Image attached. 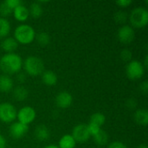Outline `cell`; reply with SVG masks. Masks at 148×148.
I'll return each instance as SVG.
<instances>
[{"label":"cell","instance_id":"14","mask_svg":"<svg viewBox=\"0 0 148 148\" xmlns=\"http://www.w3.org/2000/svg\"><path fill=\"white\" fill-rule=\"evenodd\" d=\"M0 46L6 53H15V50L18 48V42L14 37L7 36L3 40Z\"/></svg>","mask_w":148,"mask_h":148},{"label":"cell","instance_id":"16","mask_svg":"<svg viewBox=\"0 0 148 148\" xmlns=\"http://www.w3.org/2000/svg\"><path fill=\"white\" fill-rule=\"evenodd\" d=\"M42 75V82L47 86H55L57 83L58 76L57 75L51 70H44Z\"/></svg>","mask_w":148,"mask_h":148},{"label":"cell","instance_id":"13","mask_svg":"<svg viewBox=\"0 0 148 148\" xmlns=\"http://www.w3.org/2000/svg\"><path fill=\"white\" fill-rule=\"evenodd\" d=\"M14 88V82L8 75H0V92L9 93Z\"/></svg>","mask_w":148,"mask_h":148},{"label":"cell","instance_id":"36","mask_svg":"<svg viewBox=\"0 0 148 148\" xmlns=\"http://www.w3.org/2000/svg\"><path fill=\"white\" fill-rule=\"evenodd\" d=\"M43 148H59V147H58V146H56V145H49V146L44 147Z\"/></svg>","mask_w":148,"mask_h":148},{"label":"cell","instance_id":"21","mask_svg":"<svg viewBox=\"0 0 148 148\" xmlns=\"http://www.w3.org/2000/svg\"><path fill=\"white\" fill-rule=\"evenodd\" d=\"M106 122V116L101 114V113H95L90 116V120H89V123L95 125L101 128V127L105 124Z\"/></svg>","mask_w":148,"mask_h":148},{"label":"cell","instance_id":"32","mask_svg":"<svg viewBox=\"0 0 148 148\" xmlns=\"http://www.w3.org/2000/svg\"><path fill=\"white\" fill-rule=\"evenodd\" d=\"M16 81L18 83H23L25 81H26V75L24 73H22V72H18L16 74Z\"/></svg>","mask_w":148,"mask_h":148},{"label":"cell","instance_id":"12","mask_svg":"<svg viewBox=\"0 0 148 148\" xmlns=\"http://www.w3.org/2000/svg\"><path fill=\"white\" fill-rule=\"evenodd\" d=\"M12 14L16 21L19 22H25L29 16V9L23 3L17 5L12 11Z\"/></svg>","mask_w":148,"mask_h":148},{"label":"cell","instance_id":"34","mask_svg":"<svg viewBox=\"0 0 148 148\" xmlns=\"http://www.w3.org/2000/svg\"><path fill=\"white\" fill-rule=\"evenodd\" d=\"M5 147H6V140L2 134H0V148Z\"/></svg>","mask_w":148,"mask_h":148},{"label":"cell","instance_id":"15","mask_svg":"<svg viewBox=\"0 0 148 148\" xmlns=\"http://www.w3.org/2000/svg\"><path fill=\"white\" fill-rule=\"evenodd\" d=\"M34 134H35L36 139L39 141H46L50 137L49 129L45 125H42V124L37 126L35 128Z\"/></svg>","mask_w":148,"mask_h":148},{"label":"cell","instance_id":"25","mask_svg":"<svg viewBox=\"0 0 148 148\" xmlns=\"http://www.w3.org/2000/svg\"><path fill=\"white\" fill-rule=\"evenodd\" d=\"M127 18H128L127 13L125 11H122V10L116 11L115 14L114 15V19L115 20V22L117 23H125L127 22Z\"/></svg>","mask_w":148,"mask_h":148},{"label":"cell","instance_id":"1","mask_svg":"<svg viewBox=\"0 0 148 148\" xmlns=\"http://www.w3.org/2000/svg\"><path fill=\"white\" fill-rule=\"evenodd\" d=\"M22 67L23 59L16 53H6L0 58V69L8 75L17 74Z\"/></svg>","mask_w":148,"mask_h":148},{"label":"cell","instance_id":"10","mask_svg":"<svg viewBox=\"0 0 148 148\" xmlns=\"http://www.w3.org/2000/svg\"><path fill=\"white\" fill-rule=\"evenodd\" d=\"M28 130H29V126L23 124L19 121L12 123L9 128L10 136L15 140H18V139L23 137L27 134Z\"/></svg>","mask_w":148,"mask_h":148},{"label":"cell","instance_id":"6","mask_svg":"<svg viewBox=\"0 0 148 148\" xmlns=\"http://www.w3.org/2000/svg\"><path fill=\"white\" fill-rule=\"evenodd\" d=\"M16 108L10 102L0 104V121L4 123L12 122L16 119Z\"/></svg>","mask_w":148,"mask_h":148},{"label":"cell","instance_id":"20","mask_svg":"<svg viewBox=\"0 0 148 148\" xmlns=\"http://www.w3.org/2000/svg\"><path fill=\"white\" fill-rule=\"evenodd\" d=\"M93 138H94V140H95V144H97L100 147L105 146L108 142V134L102 128L95 136H93Z\"/></svg>","mask_w":148,"mask_h":148},{"label":"cell","instance_id":"28","mask_svg":"<svg viewBox=\"0 0 148 148\" xmlns=\"http://www.w3.org/2000/svg\"><path fill=\"white\" fill-rule=\"evenodd\" d=\"M115 3L119 6V7H122V8H126L128 7L129 5H131L133 3L132 0H117L115 2Z\"/></svg>","mask_w":148,"mask_h":148},{"label":"cell","instance_id":"18","mask_svg":"<svg viewBox=\"0 0 148 148\" xmlns=\"http://www.w3.org/2000/svg\"><path fill=\"white\" fill-rule=\"evenodd\" d=\"M134 121L137 124L147 127L148 122V112L147 109L142 108V109H138L134 112Z\"/></svg>","mask_w":148,"mask_h":148},{"label":"cell","instance_id":"3","mask_svg":"<svg viewBox=\"0 0 148 148\" xmlns=\"http://www.w3.org/2000/svg\"><path fill=\"white\" fill-rule=\"evenodd\" d=\"M23 65L25 72L30 76L41 75L44 71V63L37 56H28L23 62Z\"/></svg>","mask_w":148,"mask_h":148},{"label":"cell","instance_id":"23","mask_svg":"<svg viewBox=\"0 0 148 148\" xmlns=\"http://www.w3.org/2000/svg\"><path fill=\"white\" fill-rule=\"evenodd\" d=\"M10 31V22L3 17H0V37H7Z\"/></svg>","mask_w":148,"mask_h":148},{"label":"cell","instance_id":"17","mask_svg":"<svg viewBox=\"0 0 148 148\" xmlns=\"http://www.w3.org/2000/svg\"><path fill=\"white\" fill-rule=\"evenodd\" d=\"M12 95L16 101H23L27 99V97L29 95V91L24 86L18 85L12 89Z\"/></svg>","mask_w":148,"mask_h":148},{"label":"cell","instance_id":"35","mask_svg":"<svg viewBox=\"0 0 148 148\" xmlns=\"http://www.w3.org/2000/svg\"><path fill=\"white\" fill-rule=\"evenodd\" d=\"M142 64H143V66H144V68L145 69H147L148 66V56H146V57H145V59H144V62H142Z\"/></svg>","mask_w":148,"mask_h":148},{"label":"cell","instance_id":"31","mask_svg":"<svg viewBox=\"0 0 148 148\" xmlns=\"http://www.w3.org/2000/svg\"><path fill=\"white\" fill-rule=\"evenodd\" d=\"M108 148H127V147L121 141H114L109 144Z\"/></svg>","mask_w":148,"mask_h":148},{"label":"cell","instance_id":"29","mask_svg":"<svg viewBox=\"0 0 148 148\" xmlns=\"http://www.w3.org/2000/svg\"><path fill=\"white\" fill-rule=\"evenodd\" d=\"M137 105H138L137 101H136L135 99H134V98L128 99V100L127 101V102H126V106H127L128 108H130V109H134V108H136Z\"/></svg>","mask_w":148,"mask_h":148},{"label":"cell","instance_id":"2","mask_svg":"<svg viewBox=\"0 0 148 148\" xmlns=\"http://www.w3.org/2000/svg\"><path fill=\"white\" fill-rule=\"evenodd\" d=\"M36 31L29 24L23 23L18 25L14 31V38L21 44L27 45L31 43L36 38Z\"/></svg>","mask_w":148,"mask_h":148},{"label":"cell","instance_id":"11","mask_svg":"<svg viewBox=\"0 0 148 148\" xmlns=\"http://www.w3.org/2000/svg\"><path fill=\"white\" fill-rule=\"evenodd\" d=\"M73 96L67 91L60 92L56 96V104L60 108H68L72 105Z\"/></svg>","mask_w":148,"mask_h":148},{"label":"cell","instance_id":"27","mask_svg":"<svg viewBox=\"0 0 148 148\" xmlns=\"http://www.w3.org/2000/svg\"><path fill=\"white\" fill-rule=\"evenodd\" d=\"M121 58L122 61L126 62H129L130 61H132V56H133V54L132 52L128 49H123L121 52Z\"/></svg>","mask_w":148,"mask_h":148},{"label":"cell","instance_id":"37","mask_svg":"<svg viewBox=\"0 0 148 148\" xmlns=\"http://www.w3.org/2000/svg\"><path fill=\"white\" fill-rule=\"evenodd\" d=\"M137 148H148V147L146 144H141V145L138 146V147H137Z\"/></svg>","mask_w":148,"mask_h":148},{"label":"cell","instance_id":"19","mask_svg":"<svg viewBox=\"0 0 148 148\" xmlns=\"http://www.w3.org/2000/svg\"><path fill=\"white\" fill-rule=\"evenodd\" d=\"M76 146V141L71 134H65L61 137L58 142L59 148H75Z\"/></svg>","mask_w":148,"mask_h":148},{"label":"cell","instance_id":"33","mask_svg":"<svg viewBox=\"0 0 148 148\" xmlns=\"http://www.w3.org/2000/svg\"><path fill=\"white\" fill-rule=\"evenodd\" d=\"M140 91L143 93V94H145V95H147L148 92V82L147 81H144V82H141V84L140 85Z\"/></svg>","mask_w":148,"mask_h":148},{"label":"cell","instance_id":"9","mask_svg":"<svg viewBox=\"0 0 148 148\" xmlns=\"http://www.w3.org/2000/svg\"><path fill=\"white\" fill-rule=\"evenodd\" d=\"M117 37L119 41L124 44L131 43L135 37V32L134 28L129 25H123L118 29Z\"/></svg>","mask_w":148,"mask_h":148},{"label":"cell","instance_id":"24","mask_svg":"<svg viewBox=\"0 0 148 148\" xmlns=\"http://www.w3.org/2000/svg\"><path fill=\"white\" fill-rule=\"evenodd\" d=\"M36 38L38 43L42 46H46L50 42V36L45 31L39 32L37 35H36Z\"/></svg>","mask_w":148,"mask_h":148},{"label":"cell","instance_id":"5","mask_svg":"<svg viewBox=\"0 0 148 148\" xmlns=\"http://www.w3.org/2000/svg\"><path fill=\"white\" fill-rule=\"evenodd\" d=\"M146 69L141 62L138 60L130 61L126 67V75L131 80H139L145 74Z\"/></svg>","mask_w":148,"mask_h":148},{"label":"cell","instance_id":"7","mask_svg":"<svg viewBox=\"0 0 148 148\" xmlns=\"http://www.w3.org/2000/svg\"><path fill=\"white\" fill-rule=\"evenodd\" d=\"M36 117V110L32 107H29V106H25L20 108L16 114V118L18 121L27 126L32 123L35 121Z\"/></svg>","mask_w":148,"mask_h":148},{"label":"cell","instance_id":"26","mask_svg":"<svg viewBox=\"0 0 148 148\" xmlns=\"http://www.w3.org/2000/svg\"><path fill=\"white\" fill-rule=\"evenodd\" d=\"M12 10L9 7V5L6 3L5 1L0 3V17H3L5 18V16H10V14H12Z\"/></svg>","mask_w":148,"mask_h":148},{"label":"cell","instance_id":"22","mask_svg":"<svg viewBox=\"0 0 148 148\" xmlns=\"http://www.w3.org/2000/svg\"><path fill=\"white\" fill-rule=\"evenodd\" d=\"M29 11V15L32 17L38 18L42 15V12H43L42 5L40 4L38 2H34L30 4Z\"/></svg>","mask_w":148,"mask_h":148},{"label":"cell","instance_id":"4","mask_svg":"<svg viewBox=\"0 0 148 148\" xmlns=\"http://www.w3.org/2000/svg\"><path fill=\"white\" fill-rule=\"evenodd\" d=\"M129 21L134 28H143L148 23V10L144 7L134 8L130 15Z\"/></svg>","mask_w":148,"mask_h":148},{"label":"cell","instance_id":"30","mask_svg":"<svg viewBox=\"0 0 148 148\" xmlns=\"http://www.w3.org/2000/svg\"><path fill=\"white\" fill-rule=\"evenodd\" d=\"M6 3L9 5V7L13 10L17 5H19L20 3H22V2L20 0H5Z\"/></svg>","mask_w":148,"mask_h":148},{"label":"cell","instance_id":"8","mask_svg":"<svg viewBox=\"0 0 148 148\" xmlns=\"http://www.w3.org/2000/svg\"><path fill=\"white\" fill-rule=\"evenodd\" d=\"M73 138L75 139V140L79 143H84L86 141H88L89 140V138L91 137L88 128V124H84V123H81L76 125L73 131H72V134Z\"/></svg>","mask_w":148,"mask_h":148}]
</instances>
